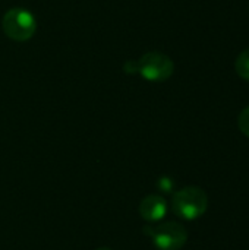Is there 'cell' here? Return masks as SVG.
<instances>
[{
	"instance_id": "obj_1",
	"label": "cell",
	"mask_w": 249,
	"mask_h": 250,
	"mask_svg": "<svg viewBox=\"0 0 249 250\" xmlns=\"http://www.w3.org/2000/svg\"><path fill=\"white\" fill-rule=\"evenodd\" d=\"M208 208V196L198 186H186L175 192L172 198L173 212L188 221L201 218Z\"/></svg>"
},
{
	"instance_id": "obj_2",
	"label": "cell",
	"mask_w": 249,
	"mask_h": 250,
	"mask_svg": "<svg viewBox=\"0 0 249 250\" xmlns=\"http://www.w3.org/2000/svg\"><path fill=\"white\" fill-rule=\"evenodd\" d=\"M1 29L4 35L16 42L28 41L37 31L35 16L23 7H12L1 18Z\"/></svg>"
},
{
	"instance_id": "obj_3",
	"label": "cell",
	"mask_w": 249,
	"mask_h": 250,
	"mask_svg": "<svg viewBox=\"0 0 249 250\" xmlns=\"http://www.w3.org/2000/svg\"><path fill=\"white\" fill-rule=\"evenodd\" d=\"M136 62V73L150 82H164L175 72L173 60L160 51H148Z\"/></svg>"
},
{
	"instance_id": "obj_4",
	"label": "cell",
	"mask_w": 249,
	"mask_h": 250,
	"mask_svg": "<svg viewBox=\"0 0 249 250\" xmlns=\"http://www.w3.org/2000/svg\"><path fill=\"white\" fill-rule=\"evenodd\" d=\"M144 231L158 250H181L188 242L186 229L175 221H167L156 227H145Z\"/></svg>"
},
{
	"instance_id": "obj_5",
	"label": "cell",
	"mask_w": 249,
	"mask_h": 250,
	"mask_svg": "<svg viewBox=\"0 0 249 250\" xmlns=\"http://www.w3.org/2000/svg\"><path fill=\"white\" fill-rule=\"evenodd\" d=\"M167 214V201L161 195H148L139 204V215L148 223H157Z\"/></svg>"
},
{
	"instance_id": "obj_6",
	"label": "cell",
	"mask_w": 249,
	"mask_h": 250,
	"mask_svg": "<svg viewBox=\"0 0 249 250\" xmlns=\"http://www.w3.org/2000/svg\"><path fill=\"white\" fill-rule=\"evenodd\" d=\"M235 67H236V73L245 79V81H249V48L244 50L238 59H236V63H235Z\"/></svg>"
},
{
	"instance_id": "obj_7",
	"label": "cell",
	"mask_w": 249,
	"mask_h": 250,
	"mask_svg": "<svg viewBox=\"0 0 249 250\" xmlns=\"http://www.w3.org/2000/svg\"><path fill=\"white\" fill-rule=\"evenodd\" d=\"M238 126H239V130L249 138V105L241 111L239 119H238Z\"/></svg>"
},
{
	"instance_id": "obj_8",
	"label": "cell",
	"mask_w": 249,
	"mask_h": 250,
	"mask_svg": "<svg viewBox=\"0 0 249 250\" xmlns=\"http://www.w3.org/2000/svg\"><path fill=\"white\" fill-rule=\"evenodd\" d=\"M158 188L163 192H170L173 189V180H170L169 177H163V179L158 180Z\"/></svg>"
},
{
	"instance_id": "obj_9",
	"label": "cell",
	"mask_w": 249,
	"mask_h": 250,
	"mask_svg": "<svg viewBox=\"0 0 249 250\" xmlns=\"http://www.w3.org/2000/svg\"><path fill=\"white\" fill-rule=\"evenodd\" d=\"M95 250H113V249H110V248H98V249H95Z\"/></svg>"
}]
</instances>
